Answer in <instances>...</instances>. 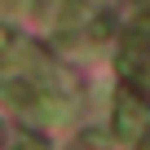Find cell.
<instances>
[{
    "instance_id": "7a4b0ae2",
    "label": "cell",
    "mask_w": 150,
    "mask_h": 150,
    "mask_svg": "<svg viewBox=\"0 0 150 150\" xmlns=\"http://www.w3.org/2000/svg\"><path fill=\"white\" fill-rule=\"evenodd\" d=\"M5 49H9V31L0 27V53H5Z\"/></svg>"
},
{
    "instance_id": "6da1fadb",
    "label": "cell",
    "mask_w": 150,
    "mask_h": 150,
    "mask_svg": "<svg viewBox=\"0 0 150 150\" xmlns=\"http://www.w3.org/2000/svg\"><path fill=\"white\" fill-rule=\"evenodd\" d=\"M150 132V110H146V102H137L132 93H119V102H115V137L119 141H137V137H146Z\"/></svg>"
},
{
    "instance_id": "3957f363",
    "label": "cell",
    "mask_w": 150,
    "mask_h": 150,
    "mask_svg": "<svg viewBox=\"0 0 150 150\" xmlns=\"http://www.w3.org/2000/svg\"><path fill=\"white\" fill-rule=\"evenodd\" d=\"M22 150H44V146H22Z\"/></svg>"
}]
</instances>
